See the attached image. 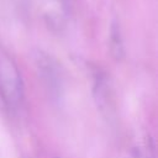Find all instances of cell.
<instances>
[{
    "mask_svg": "<svg viewBox=\"0 0 158 158\" xmlns=\"http://www.w3.org/2000/svg\"><path fill=\"white\" fill-rule=\"evenodd\" d=\"M35 62L37 70L41 73L42 80L46 83L47 88L51 91H59L60 88V77H59V67L57 62L44 52L38 51L35 56Z\"/></svg>",
    "mask_w": 158,
    "mask_h": 158,
    "instance_id": "7a4b0ae2",
    "label": "cell"
},
{
    "mask_svg": "<svg viewBox=\"0 0 158 158\" xmlns=\"http://www.w3.org/2000/svg\"><path fill=\"white\" fill-rule=\"evenodd\" d=\"M0 101L9 112H17L23 104V83L19 68L9 54L0 51Z\"/></svg>",
    "mask_w": 158,
    "mask_h": 158,
    "instance_id": "6da1fadb",
    "label": "cell"
},
{
    "mask_svg": "<svg viewBox=\"0 0 158 158\" xmlns=\"http://www.w3.org/2000/svg\"><path fill=\"white\" fill-rule=\"evenodd\" d=\"M154 149L151 139H143L135 147V158H154Z\"/></svg>",
    "mask_w": 158,
    "mask_h": 158,
    "instance_id": "3957f363",
    "label": "cell"
}]
</instances>
